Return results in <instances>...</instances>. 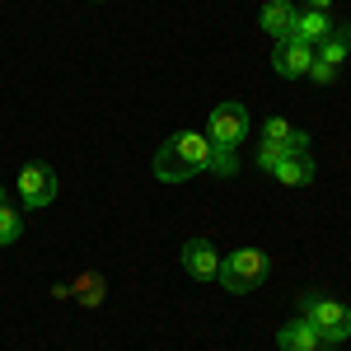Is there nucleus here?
Segmentation results:
<instances>
[{"mask_svg":"<svg viewBox=\"0 0 351 351\" xmlns=\"http://www.w3.org/2000/svg\"><path fill=\"white\" fill-rule=\"evenodd\" d=\"M206 169H211V141H206V132H178L155 150V178L160 183H188V178L206 173Z\"/></svg>","mask_w":351,"mask_h":351,"instance_id":"f257e3e1","label":"nucleus"},{"mask_svg":"<svg viewBox=\"0 0 351 351\" xmlns=\"http://www.w3.org/2000/svg\"><path fill=\"white\" fill-rule=\"evenodd\" d=\"M300 319H309V324L319 328V337H324L332 351L351 337V309L337 304L332 295H324V291H304V295H300Z\"/></svg>","mask_w":351,"mask_h":351,"instance_id":"f03ea898","label":"nucleus"},{"mask_svg":"<svg viewBox=\"0 0 351 351\" xmlns=\"http://www.w3.org/2000/svg\"><path fill=\"white\" fill-rule=\"evenodd\" d=\"M271 271V258L263 253V248H234L225 263H220V286L230 291V295H248V291H258L263 281H267Z\"/></svg>","mask_w":351,"mask_h":351,"instance_id":"7ed1b4c3","label":"nucleus"},{"mask_svg":"<svg viewBox=\"0 0 351 351\" xmlns=\"http://www.w3.org/2000/svg\"><path fill=\"white\" fill-rule=\"evenodd\" d=\"M248 136V108L243 104H216L206 117V141L211 150H239V141Z\"/></svg>","mask_w":351,"mask_h":351,"instance_id":"20e7f679","label":"nucleus"},{"mask_svg":"<svg viewBox=\"0 0 351 351\" xmlns=\"http://www.w3.org/2000/svg\"><path fill=\"white\" fill-rule=\"evenodd\" d=\"M19 197H24L28 211L52 206V197H56V173L47 169V164H24V169H19Z\"/></svg>","mask_w":351,"mask_h":351,"instance_id":"39448f33","label":"nucleus"},{"mask_svg":"<svg viewBox=\"0 0 351 351\" xmlns=\"http://www.w3.org/2000/svg\"><path fill=\"white\" fill-rule=\"evenodd\" d=\"M271 66H276L281 80H300V75H309V66H314V47L300 43V38H281V43L271 47Z\"/></svg>","mask_w":351,"mask_h":351,"instance_id":"423d86ee","label":"nucleus"},{"mask_svg":"<svg viewBox=\"0 0 351 351\" xmlns=\"http://www.w3.org/2000/svg\"><path fill=\"white\" fill-rule=\"evenodd\" d=\"M183 271L192 281H216L220 276V253L211 239H188L183 243Z\"/></svg>","mask_w":351,"mask_h":351,"instance_id":"0eeeda50","label":"nucleus"},{"mask_svg":"<svg viewBox=\"0 0 351 351\" xmlns=\"http://www.w3.org/2000/svg\"><path fill=\"white\" fill-rule=\"evenodd\" d=\"M276 347L281 351H332L309 319H291L286 328H276Z\"/></svg>","mask_w":351,"mask_h":351,"instance_id":"6e6552de","label":"nucleus"},{"mask_svg":"<svg viewBox=\"0 0 351 351\" xmlns=\"http://www.w3.org/2000/svg\"><path fill=\"white\" fill-rule=\"evenodd\" d=\"M332 33H337V24H332L328 10H295V28H291V38L309 43V47H319L324 38H332Z\"/></svg>","mask_w":351,"mask_h":351,"instance_id":"1a4fd4ad","label":"nucleus"},{"mask_svg":"<svg viewBox=\"0 0 351 351\" xmlns=\"http://www.w3.org/2000/svg\"><path fill=\"white\" fill-rule=\"evenodd\" d=\"M258 24H263V33H267L271 43L291 38V28H295V5H291V0H267V5L258 10Z\"/></svg>","mask_w":351,"mask_h":351,"instance_id":"9d476101","label":"nucleus"},{"mask_svg":"<svg viewBox=\"0 0 351 351\" xmlns=\"http://www.w3.org/2000/svg\"><path fill=\"white\" fill-rule=\"evenodd\" d=\"M271 178H276V183H286V188H304V183H314V160H309V150L286 155V160L271 169Z\"/></svg>","mask_w":351,"mask_h":351,"instance_id":"9b49d317","label":"nucleus"},{"mask_svg":"<svg viewBox=\"0 0 351 351\" xmlns=\"http://www.w3.org/2000/svg\"><path fill=\"white\" fill-rule=\"evenodd\" d=\"M263 141H276V145H286L291 155H295V150H309V136L300 132V127H291L286 117H267V122H263Z\"/></svg>","mask_w":351,"mask_h":351,"instance_id":"f8f14e48","label":"nucleus"},{"mask_svg":"<svg viewBox=\"0 0 351 351\" xmlns=\"http://www.w3.org/2000/svg\"><path fill=\"white\" fill-rule=\"evenodd\" d=\"M314 61L319 66H332V71H342V61H347V43L332 33V38H324L319 47H314Z\"/></svg>","mask_w":351,"mask_h":351,"instance_id":"ddd939ff","label":"nucleus"},{"mask_svg":"<svg viewBox=\"0 0 351 351\" xmlns=\"http://www.w3.org/2000/svg\"><path fill=\"white\" fill-rule=\"evenodd\" d=\"M19 234H24V216H19L14 206H0V248L14 243Z\"/></svg>","mask_w":351,"mask_h":351,"instance_id":"4468645a","label":"nucleus"},{"mask_svg":"<svg viewBox=\"0 0 351 351\" xmlns=\"http://www.w3.org/2000/svg\"><path fill=\"white\" fill-rule=\"evenodd\" d=\"M211 173L234 178V173H239V155H234V150H211Z\"/></svg>","mask_w":351,"mask_h":351,"instance_id":"2eb2a0df","label":"nucleus"},{"mask_svg":"<svg viewBox=\"0 0 351 351\" xmlns=\"http://www.w3.org/2000/svg\"><path fill=\"white\" fill-rule=\"evenodd\" d=\"M286 155H291V150H286V145H276V141H263V145H258V169H276V164L286 160Z\"/></svg>","mask_w":351,"mask_h":351,"instance_id":"dca6fc26","label":"nucleus"},{"mask_svg":"<svg viewBox=\"0 0 351 351\" xmlns=\"http://www.w3.org/2000/svg\"><path fill=\"white\" fill-rule=\"evenodd\" d=\"M309 80H314V84H332V80H337V71H332V66H319V61H314V66H309Z\"/></svg>","mask_w":351,"mask_h":351,"instance_id":"f3484780","label":"nucleus"},{"mask_svg":"<svg viewBox=\"0 0 351 351\" xmlns=\"http://www.w3.org/2000/svg\"><path fill=\"white\" fill-rule=\"evenodd\" d=\"M337 38L347 43V52H351V24H342V28H337Z\"/></svg>","mask_w":351,"mask_h":351,"instance_id":"a211bd4d","label":"nucleus"},{"mask_svg":"<svg viewBox=\"0 0 351 351\" xmlns=\"http://www.w3.org/2000/svg\"><path fill=\"white\" fill-rule=\"evenodd\" d=\"M309 10H332V0H309Z\"/></svg>","mask_w":351,"mask_h":351,"instance_id":"6ab92c4d","label":"nucleus"},{"mask_svg":"<svg viewBox=\"0 0 351 351\" xmlns=\"http://www.w3.org/2000/svg\"><path fill=\"white\" fill-rule=\"evenodd\" d=\"M0 206H5V188H0Z\"/></svg>","mask_w":351,"mask_h":351,"instance_id":"aec40b11","label":"nucleus"},{"mask_svg":"<svg viewBox=\"0 0 351 351\" xmlns=\"http://www.w3.org/2000/svg\"><path fill=\"white\" fill-rule=\"evenodd\" d=\"M94 5H104V0H94Z\"/></svg>","mask_w":351,"mask_h":351,"instance_id":"412c9836","label":"nucleus"}]
</instances>
